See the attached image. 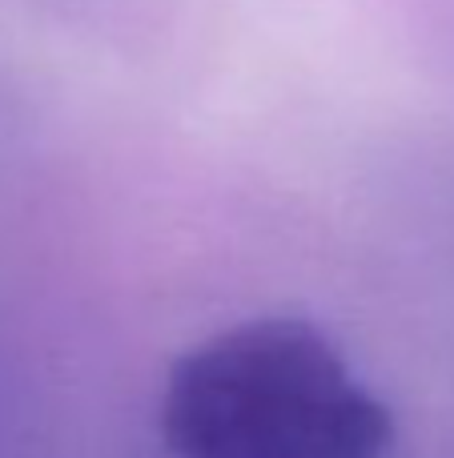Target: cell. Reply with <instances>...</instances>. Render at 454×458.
Here are the masks:
<instances>
[{"instance_id": "obj_1", "label": "cell", "mask_w": 454, "mask_h": 458, "mask_svg": "<svg viewBox=\"0 0 454 458\" xmlns=\"http://www.w3.org/2000/svg\"><path fill=\"white\" fill-rule=\"evenodd\" d=\"M157 430L173 458H386L394 414L322 326L254 314L169 362Z\"/></svg>"}]
</instances>
